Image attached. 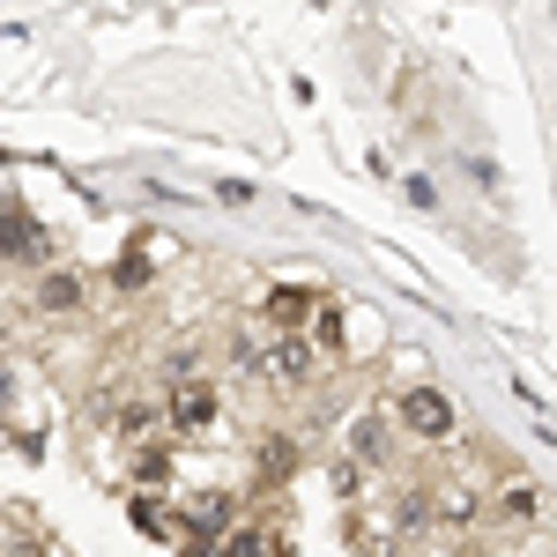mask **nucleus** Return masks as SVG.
Segmentation results:
<instances>
[{
  "instance_id": "1",
  "label": "nucleus",
  "mask_w": 557,
  "mask_h": 557,
  "mask_svg": "<svg viewBox=\"0 0 557 557\" xmlns=\"http://www.w3.org/2000/svg\"><path fill=\"white\" fill-rule=\"evenodd\" d=\"M401 424H409V431H424V438H446V431H454V409H446V401H438L431 386H417V394L401 401Z\"/></svg>"
},
{
  "instance_id": "2",
  "label": "nucleus",
  "mask_w": 557,
  "mask_h": 557,
  "mask_svg": "<svg viewBox=\"0 0 557 557\" xmlns=\"http://www.w3.org/2000/svg\"><path fill=\"white\" fill-rule=\"evenodd\" d=\"M172 417H178L186 431H201V424H209V394H201V386H186V394L172 401Z\"/></svg>"
},
{
  "instance_id": "3",
  "label": "nucleus",
  "mask_w": 557,
  "mask_h": 557,
  "mask_svg": "<svg viewBox=\"0 0 557 557\" xmlns=\"http://www.w3.org/2000/svg\"><path fill=\"white\" fill-rule=\"evenodd\" d=\"M223 557H283V543H275V535H231Z\"/></svg>"
},
{
  "instance_id": "4",
  "label": "nucleus",
  "mask_w": 557,
  "mask_h": 557,
  "mask_svg": "<svg viewBox=\"0 0 557 557\" xmlns=\"http://www.w3.org/2000/svg\"><path fill=\"white\" fill-rule=\"evenodd\" d=\"M268 312H275V320H305V312H312V305H305L298 290H275V298H268Z\"/></svg>"
},
{
  "instance_id": "5",
  "label": "nucleus",
  "mask_w": 557,
  "mask_h": 557,
  "mask_svg": "<svg viewBox=\"0 0 557 557\" xmlns=\"http://www.w3.org/2000/svg\"><path fill=\"white\" fill-rule=\"evenodd\" d=\"M45 305H52V312H67V305H75V283H67V275H52V283H45Z\"/></svg>"
}]
</instances>
